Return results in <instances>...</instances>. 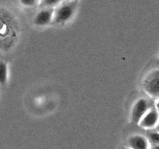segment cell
<instances>
[{
  "label": "cell",
  "instance_id": "1",
  "mask_svg": "<svg viewBox=\"0 0 159 149\" xmlns=\"http://www.w3.org/2000/svg\"><path fill=\"white\" fill-rule=\"evenodd\" d=\"M78 1H65L54 9L53 23L64 24L69 21L76 12Z\"/></svg>",
  "mask_w": 159,
  "mask_h": 149
},
{
  "label": "cell",
  "instance_id": "2",
  "mask_svg": "<svg viewBox=\"0 0 159 149\" xmlns=\"http://www.w3.org/2000/svg\"><path fill=\"white\" fill-rule=\"evenodd\" d=\"M143 88L148 96L159 99V68L151 71L143 79Z\"/></svg>",
  "mask_w": 159,
  "mask_h": 149
},
{
  "label": "cell",
  "instance_id": "3",
  "mask_svg": "<svg viewBox=\"0 0 159 149\" xmlns=\"http://www.w3.org/2000/svg\"><path fill=\"white\" fill-rule=\"evenodd\" d=\"M153 104L146 98H140L135 102L131 109V120L134 124H139L143 116L153 107Z\"/></svg>",
  "mask_w": 159,
  "mask_h": 149
},
{
  "label": "cell",
  "instance_id": "4",
  "mask_svg": "<svg viewBox=\"0 0 159 149\" xmlns=\"http://www.w3.org/2000/svg\"><path fill=\"white\" fill-rule=\"evenodd\" d=\"M54 9L53 8H43L37 12L34 19V23L37 26H45L53 22Z\"/></svg>",
  "mask_w": 159,
  "mask_h": 149
},
{
  "label": "cell",
  "instance_id": "5",
  "mask_svg": "<svg viewBox=\"0 0 159 149\" xmlns=\"http://www.w3.org/2000/svg\"><path fill=\"white\" fill-rule=\"evenodd\" d=\"M159 120V111L157 107L153 106L148 110L140 121L139 125L146 129H152L158 125Z\"/></svg>",
  "mask_w": 159,
  "mask_h": 149
},
{
  "label": "cell",
  "instance_id": "6",
  "mask_svg": "<svg viewBox=\"0 0 159 149\" xmlns=\"http://www.w3.org/2000/svg\"><path fill=\"white\" fill-rule=\"evenodd\" d=\"M127 144L130 149H149V141L148 138L140 134L130 137Z\"/></svg>",
  "mask_w": 159,
  "mask_h": 149
},
{
  "label": "cell",
  "instance_id": "7",
  "mask_svg": "<svg viewBox=\"0 0 159 149\" xmlns=\"http://www.w3.org/2000/svg\"><path fill=\"white\" fill-rule=\"evenodd\" d=\"M147 138L148 139L149 142L152 143L154 146L159 145V131L155 129H148V131L147 133Z\"/></svg>",
  "mask_w": 159,
  "mask_h": 149
},
{
  "label": "cell",
  "instance_id": "8",
  "mask_svg": "<svg viewBox=\"0 0 159 149\" xmlns=\"http://www.w3.org/2000/svg\"><path fill=\"white\" fill-rule=\"evenodd\" d=\"M63 2V0H40V7L43 8H56Z\"/></svg>",
  "mask_w": 159,
  "mask_h": 149
},
{
  "label": "cell",
  "instance_id": "9",
  "mask_svg": "<svg viewBox=\"0 0 159 149\" xmlns=\"http://www.w3.org/2000/svg\"><path fill=\"white\" fill-rule=\"evenodd\" d=\"M8 67L4 61L0 64V82L2 85L6 83L8 80Z\"/></svg>",
  "mask_w": 159,
  "mask_h": 149
},
{
  "label": "cell",
  "instance_id": "10",
  "mask_svg": "<svg viewBox=\"0 0 159 149\" xmlns=\"http://www.w3.org/2000/svg\"><path fill=\"white\" fill-rule=\"evenodd\" d=\"M22 6L26 7H32L37 3L38 0H20Z\"/></svg>",
  "mask_w": 159,
  "mask_h": 149
},
{
  "label": "cell",
  "instance_id": "11",
  "mask_svg": "<svg viewBox=\"0 0 159 149\" xmlns=\"http://www.w3.org/2000/svg\"><path fill=\"white\" fill-rule=\"evenodd\" d=\"M155 129H156V130H158V131H159V124H158V125H157L156 127H155Z\"/></svg>",
  "mask_w": 159,
  "mask_h": 149
},
{
  "label": "cell",
  "instance_id": "12",
  "mask_svg": "<svg viewBox=\"0 0 159 149\" xmlns=\"http://www.w3.org/2000/svg\"><path fill=\"white\" fill-rule=\"evenodd\" d=\"M154 149H159V145H156V146H154L153 147Z\"/></svg>",
  "mask_w": 159,
  "mask_h": 149
},
{
  "label": "cell",
  "instance_id": "13",
  "mask_svg": "<svg viewBox=\"0 0 159 149\" xmlns=\"http://www.w3.org/2000/svg\"><path fill=\"white\" fill-rule=\"evenodd\" d=\"M156 107H157V109H158V110L159 111V102H158V103H157V105H156Z\"/></svg>",
  "mask_w": 159,
  "mask_h": 149
},
{
  "label": "cell",
  "instance_id": "14",
  "mask_svg": "<svg viewBox=\"0 0 159 149\" xmlns=\"http://www.w3.org/2000/svg\"><path fill=\"white\" fill-rule=\"evenodd\" d=\"M65 1H78V0H65Z\"/></svg>",
  "mask_w": 159,
  "mask_h": 149
},
{
  "label": "cell",
  "instance_id": "15",
  "mask_svg": "<svg viewBox=\"0 0 159 149\" xmlns=\"http://www.w3.org/2000/svg\"><path fill=\"white\" fill-rule=\"evenodd\" d=\"M122 149H130V148H127V147H123Z\"/></svg>",
  "mask_w": 159,
  "mask_h": 149
}]
</instances>
